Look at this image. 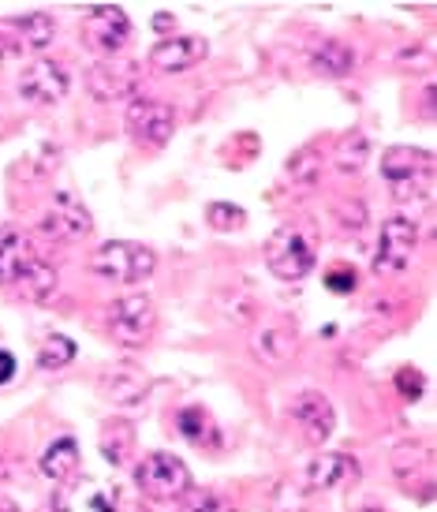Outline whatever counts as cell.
Returning a JSON list of instances; mask_svg holds the SVG:
<instances>
[{
    "mask_svg": "<svg viewBox=\"0 0 437 512\" xmlns=\"http://www.w3.org/2000/svg\"><path fill=\"white\" fill-rule=\"evenodd\" d=\"M381 176L396 191V199L408 202L411 195L426 199L434 184V154L423 146H389L381 157Z\"/></svg>",
    "mask_w": 437,
    "mask_h": 512,
    "instance_id": "6da1fadb",
    "label": "cell"
},
{
    "mask_svg": "<svg viewBox=\"0 0 437 512\" xmlns=\"http://www.w3.org/2000/svg\"><path fill=\"white\" fill-rule=\"evenodd\" d=\"M157 266V255L146 247V243H135V240H109L101 243L94 258H90V270L105 277V281H113V285H139L146 281Z\"/></svg>",
    "mask_w": 437,
    "mask_h": 512,
    "instance_id": "7a4b0ae2",
    "label": "cell"
},
{
    "mask_svg": "<svg viewBox=\"0 0 437 512\" xmlns=\"http://www.w3.org/2000/svg\"><path fill=\"white\" fill-rule=\"evenodd\" d=\"M105 322H109V333H113L116 344H124V348H142L157 329L154 299L146 296V292H127V296L109 303Z\"/></svg>",
    "mask_w": 437,
    "mask_h": 512,
    "instance_id": "3957f363",
    "label": "cell"
},
{
    "mask_svg": "<svg viewBox=\"0 0 437 512\" xmlns=\"http://www.w3.org/2000/svg\"><path fill=\"white\" fill-rule=\"evenodd\" d=\"M135 486L150 501H180L191 490V471L180 456L172 453H150L135 468Z\"/></svg>",
    "mask_w": 437,
    "mask_h": 512,
    "instance_id": "277c9868",
    "label": "cell"
},
{
    "mask_svg": "<svg viewBox=\"0 0 437 512\" xmlns=\"http://www.w3.org/2000/svg\"><path fill=\"white\" fill-rule=\"evenodd\" d=\"M266 266L281 281H303L314 270V247L311 240L296 228H277L266 240Z\"/></svg>",
    "mask_w": 437,
    "mask_h": 512,
    "instance_id": "5b68a950",
    "label": "cell"
},
{
    "mask_svg": "<svg viewBox=\"0 0 437 512\" xmlns=\"http://www.w3.org/2000/svg\"><path fill=\"white\" fill-rule=\"evenodd\" d=\"M86 90H90V98L105 101V105L135 98V94H139V64L127 57L98 60V64L86 72Z\"/></svg>",
    "mask_w": 437,
    "mask_h": 512,
    "instance_id": "8992f818",
    "label": "cell"
},
{
    "mask_svg": "<svg viewBox=\"0 0 437 512\" xmlns=\"http://www.w3.org/2000/svg\"><path fill=\"white\" fill-rule=\"evenodd\" d=\"M419 247V225L408 217H389L381 225L378 251H374V270L378 273H404Z\"/></svg>",
    "mask_w": 437,
    "mask_h": 512,
    "instance_id": "52a82bcc",
    "label": "cell"
},
{
    "mask_svg": "<svg viewBox=\"0 0 437 512\" xmlns=\"http://www.w3.org/2000/svg\"><path fill=\"white\" fill-rule=\"evenodd\" d=\"M83 38L94 53H101V60L120 57V49H124L127 38H131V19H127L124 8L98 4V8H90V12H86Z\"/></svg>",
    "mask_w": 437,
    "mask_h": 512,
    "instance_id": "ba28073f",
    "label": "cell"
},
{
    "mask_svg": "<svg viewBox=\"0 0 437 512\" xmlns=\"http://www.w3.org/2000/svg\"><path fill=\"white\" fill-rule=\"evenodd\" d=\"M71 90V75L64 64L49 57H38L27 64V72L19 75V94L34 105H57V101L68 98Z\"/></svg>",
    "mask_w": 437,
    "mask_h": 512,
    "instance_id": "9c48e42d",
    "label": "cell"
},
{
    "mask_svg": "<svg viewBox=\"0 0 437 512\" xmlns=\"http://www.w3.org/2000/svg\"><path fill=\"white\" fill-rule=\"evenodd\" d=\"M124 120H127V131H131L139 143H150V146H165L172 139V131H176L172 105L154 101V98H135L127 105Z\"/></svg>",
    "mask_w": 437,
    "mask_h": 512,
    "instance_id": "30bf717a",
    "label": "cell"
},
{
    "mask_svg": "<svg viewBox=\"0 0 437 512\" xmlns=\"http://www.w3.org/2000/svg\"><path fill=\"white\" fill-rule=\"evenodd\" d=\"M90 228H94V221H90L86 206L75 195H57V199L49 202V210L42 214V232L49 240H60V243L86 240Z\"/></svg>",
    "mask_w": 437,
    "mask_h": 512,
    "instance_id": "8fae6325",
    "label": "cell"
},
{
    "mask_svg": "<svg viewBox=\"0 0 437 512\" xmlns=\"http://www.w3.org/2000/svg\"><path fill=\"white\" fill-rule=\"evenodd\" d=\"M206 53H210L206 38H198V34H172V38H161V42L150 49V64L165 75H180V72H187V68L202 64Z\"/></svg>",
    "mask_w": 437,
    "mask_h": 512,
    "instance_id": "7c38bea8",
    "label": "cell"
},
{
    "mask_svg": "<svg viewBox=\"0 0 437 512\" xmlns=\"http://www.w3.org/2000/svg\"><path fill=\"white\" fill-rule=\"evenodd\" d=\"M101 393L113 400L116 408H135L150 393V374L142 367H135V363H116L113 370H105Z\"/></svg>",
    "mask_w": 437,
    "mask_h": 512,
    "instance_id": "4fadbf2b",
    "label": "cell"
},
{
    "mask_svg": "<svg viewBox=\"0 0 437 512\" xmlns=\"http://www.w3.org/2000/svg\"><path fill=\"white\" fill-rule=\"evenodd\" d=\"M292 419L303 427L307 441H314V445L329 441V434H333V427H337V412H333V404H329L322 393H303V397H296V404H292Z\"/></svg>",
    "mask_w": 437,
    "mask_h": 512,
    "instance_id": "5bb4252c",
    "label": "cell"
},
{
    "mask_svg": "<svg viewBox=\"0 0 437 512\" xmlns=\"http://www.w3.org/2000/svg\"><path fill=\"white\" fill-rule=\"evenodd\" d=\"M38 258L30 240L12 225H0V285L15 288V281L27 273V266Z\"/></svg>",
    "mask_w": 437,
    "mask_h": 512,
    "instance_id": "9a60e30c",
    "label": "cell"
},
{
    "mask_svg": "<svg viewBox=\"0 0 437 512\" xmlns=\"http://www.w3.org/2000/svg\"><path fill=\"white\" fill-rule=\"evenodd\" d=\"M355 475H359V464H355L348 453H325L307 464V483H311L314 490L344 486V483H352Z\"/></svg>",
    "mask_w": 437,
    "mask_h": 512,
    "instance_id": "2e32d148",
    "label": "cell"
},
{
    "mask_svg": "<svg viewBox=\"0 0 437 512\" xmlns=\"http://www.w3.org/2000/svg\"><path fill=\"white\" fill-rule=\"evenodd\" d=\"M79 471V445L75 438H57L42 453V475L49 483H68Z\"/></svg>",
    "mask_w": 437,
    "mask_h": 512,
    "instance_id": "e0dca14e",
    "label": "cell"
},
{
    "mask_svg": "<svg viewBox=\"0 0 437 512\" xmlns=\"http://www.w3.org/2000/svg\"><path fill=\"white\" fill-rule=\"evenodd\" d=\"M15 288H19V296H27V299H34V303H49V299L57 296V288H60V277H57V270L45 262L42 255L34 258L27 266V273L15 281Z\"/></svg>",
    "mask_w": 437,
    "mask_h": 512,
    "instance_id": "ac0fdd59",
    "label": "cell"
},
{
    "mask_svg": "<svg viewBox=\"0 0 437 512\" xmlns=\"http://www.w3.org/2000/svg\"><path fill=\"white\" fill-rule=\"evenodd\" d=\"M292 352H296V344H292V337L284 329L266 326L254 333V356L262 359V363H269V367H284L292 359Z\"/></svg>",
    "mask_w": 437,
    "mask_h": 512,
    "instance_id": "d6986e66",
    "label": "cell"
},
{
    "mask_svg": "<svg viewBox=\"0 0 437 512\" xmlns=\"http://www.w3.org/2000/svg\"><path fill=\"white\" fill-rule=\"evenodd\" d=\"M311 64L322 75H348V72H352V64H355V49H352V45L333 42V38H329V42L314 45Z\"/></svg>",
    "mask_w": 437,
    "mask_h": 512,
    "instance_id": "ffe728a7",
    "label": "cell"
},
{
    "mask_svg": "<svg viewBox=\"0 0 437 512\" xmlns=\"http://www.w3.org/2000/svg\"><path fill=\"white\" fill-rule=\"evenodd\" d=\"M15 30H19V38H23L30 49H49L53 34H57V23L45 12H30V15H23V19H15Z\"/></svg>",
    "mask_w": 437,
    "mask_h": 512,
    "instance_id": "44dd1931",
    "label": "cell"
},
{
    "mask_svg": "<svg viewBox=\"0 0 437 512\" xmlns=\"http://www.w3.org/2000/svg\"><path fill=\"white\" fill-rule=\"evenodd\" d=\"M131 441H135V427L127 419H116L105 427V438H101V453L109 464H124L127 453H131Z\"/></svg>",
    "mask_w": 437,
    "mask_h": 512,
    "instance_id": "7402d4cb",
    "label": "cell"
},
{
    "mask_svg": "<svg viewBox=\"0 0 437 512\" xmlns=\"http://www.w3.org/2000/svg\"><path fill=\"white\" fill-rule=\"evenodd\" d=\"M176 430L187 441H195V445H206V441L217 438V427H213V419L202 408H184V412L176 415Z\"/></svg>",
    "mask_w": 437,
    "mask_h": 512,
    "instance_id": "603a6c76",
    "label": "cell"
},
{
    "mask_svg": "<svg viewBox=\"0 0 437 512\" xmlns=\"http://www.w3.org/2000/svg\"><path fill=\"white\" fill-rule=\"evenodd\" d=\"M75 341L71 337H64V333H53L49 341L42 344V352H38V367L42 370H64L75 359Z\"/></svg>",
    "mask_w": 437,
    "mask_h": 512,
    "instance_id": "cb8c5ba5",
    "label": "cell"
},
{
    "mask_svg": "<svg viewBox=\"0 0 437 512\" xmlns=\"http://www.w3.org/2000/svg\"><path fill=\"white\" fill-rule=\"evenodd\" d=\"M370 154V143L363 139V135H348L344 143H337V150H333V161H337L340 172H359L363 169V161H367Z\"/></svg>",
    "mask_w": 437,
    "mask_h": 512,
    "instance_id": "d4e9b609",
    "label": "cell"
},
{
    "mask_svg": "<svg viewBox=\"0 0 437 512\" xmlns=\"http://www.w3.org/2000/svg\"><path fill=\"white\" fill-rule=\"evenodd\" d=\"M243 221H247V214H243L236 202H210L206 206V225L213 232H236Z\"/></svg>",
    "mask_w": 437,
    "mask_h": 512,
    "instance_id": "484cf974",
    "label": "cell"
},
{
    "mask_svg": "<svg viewBox=\"0 0 437 512\" xmlns=\"http://www.w3.org/2000/svg\"><path fill=\"white\" fill-rule=\"evenodd\" d=\"M180 501H184V512H236V505L228 498L213 494V490H195V486Z\"/></svg>",
    "mask_w": 437,
    "mask_h": 512,
    "instance_id": "4316f807",
    "label": "cell"
},
{
    "mask_svg": "<svg viewBox=\"0 0 437 512\" xmlns=\"http://www.w3.org/2000/svg\"><path fill=\"white\" fill-rule=\"evenodd\" d=\"M288 172H292V180H303V184H314L318 180V172H322V154L307 146V150H299L292 161H288Z\"/></svg>",
    "mask_w": 437,
    "mask_h": 512,
    "instance_id": "83f0119b",
    "label": "cell"
},
{
    "mask_svg": "<svg viewBox=\"0 0 437 512\" xmlns=\"http://www.w3.org/2000/svg\"><path fill=\"white\" fill-rule=\"evenodd\" d=\"M423 374L419 370H411V367H404V370H396V393L404 400H419L423 397Z\"/></svg>",
    "mask_w": 437,
    "mask_h": 512,
    "instance_id": "f1b7e54d",
    "label": "cell"
},
{
    "mask_svg": "<svg viewBox=\"0 0 437 512\" xmlns=\"http://www.w3.org/2000/svg\"><path fill=\"white\" fill-rule=\"evenodd\" d=\"M325 285L333 288V292H340V296H348V292H355V273H352V270H333V273H325Z\"/></svg>",
    "mask_w": 437,
    "mask_h": 512,
    "instance_id": "f546056e",
    "label": "cell"
},
{
    "mask_svg": "<svg viewBox=\"0 0 437 512\" xmlns=\"http://www.w3.org/2000/svg\"><path fill=\"white\" fill-rule=\"evenodd\" d=\"M12 378H15V356L8 348H0V385L12 382Z\"/></svg>",
    "mask_w": 437,
    "mask_h": 512,
    "instance_id": "4dcf8cb0",
    "label": "cell"
},
{
    "mask_svg": "<svg viewBox=\"0 0 437 512\" xmlns=\"http://www.w3.org/2000/svg\"><path fill=\"white\" fill-rule=\"evenodd\" d=\"M154 30H161V34H169V30H172V15H169V12H157V15H154Z\"/></svg>",
    "mask_w": 437,
    "mask_h": 512,
    "instance_id": "1f68e13d",
    "label": "cell"
},
{
    "mask_svg": "<svg viewBox=\"0 0 437 512\" xmlns=\"http://www.w3.org/2000/svg\"><path fill=\"white\" fill-rule=\"evenodd\" d=\"M12 53H15V42H8V38L0 34V57H12Z\"/></svg>",
    "mask_w": 437,
    "mask_h": 512,
    "instance_id": "d6a6232c",
    "label": "cell"
},
{
    "mask_svg": "<svg viewBox=\"0 0 437 512\" xmlns=\"http://www.w3.org/2000/svg\"><path fill=\"white\" fill-rule=\"evenodd\" d=\"M0 512H19V505H15V501H8V498H0Z\"/></svg>",
    "mask_w": 437,
    "mask_h": 512,
    "instance_id": "836d02e7",
    "label": "cell"
},
{
    "mask_svg": "<svg viewBox=\"0 0 437 512\" xmlns=\"http://www.w3.org/2000/svg\"><path fill=\"white\" fill-rule=\"evenodd\" d=\"M363 512H381V509H363Z\"/></svg>",
    "mask_w": 437,
    "mask_h": 512,
    "instance_id": "e575fe53",
    "label": "cell"
}]
</instances>
